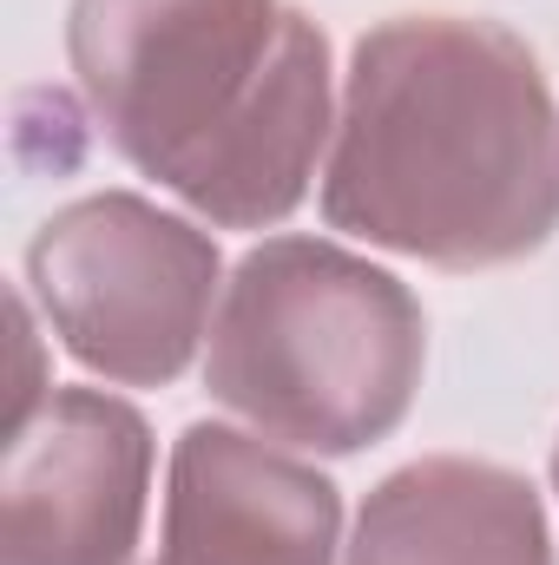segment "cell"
<instances>
[{
	"mask_svg": "<svg viewBox=\"0 0 559 565\" xmlns=\"http://www.w3.org/2000/svg\"><path fill=\"white\" fill-rule=\"evenodd\" d=\"M421 362V302L389 270L323 237H271L224 282L204 388L257 434L356 454L402 427Z\"/></svg>",
	"mask_w": 559,
	"mask_h": 565,
	"instance_id": "cell-3",
	"label": "cell"
},
{
	"mask_svg": "<svg viewBox=\"0 0 559 565\" xmlns=\"http://www.w3.org/2000/svg\"><path fill=\"white\" fill-rule=\"evenodd\" d=\"M323 217L434 270H494L559 231V119L527 40L409 13L356 40Z\"/></svg>",
	"mask_w": 559,
	"mask_h": 565,
	"instance_id": "cell-1",
	"label": "cell"
},
{
	"mask_svg": "<svg viewBox=\"0 0 559 565\" xmlns=\"http://www.w3.org/2000/svg\"><path fill=\"white\" fill-rule=\"evenodd\" d=\"M336 487L257 434L198 422L171 447L158 565H336Z\"/></svg>",
	"mask_w": 559,
	"mask_h": 565,
	"instance_id": "cell-6",
	"label": "cell"
},
{
	"mask_svg": "<svg viewBox=\"0 0 559 565\" xmlns=\"http://www.w3.org/2000/svg\"><path fill=\"white\" fill-rule=\"evenodd\" d=\"M553 487H559V447H553Z\"/></svg>",
	"mask_w": 559,
	"mask_h": 565,
	"instance_id": "cell-8",
	"label": "cell"
},
{
	"mask_svg": "<svg viewBox=\"0 0 559 565\" xmlns=\"http://www.w3.org/2000/svg\"><path fill=\"white\" fill-rule=\"evenodd\" d=\"M73 79L126 164L224 231L283 224L329 139V40L289 0H73Z\"/></svg>",
	"mask_w": 559,
	"mask_h": 565,
	"instance_id": "cell-2",
	"label": "cell"
},
{
	"mask_svg": "<svg viewBox=\"0 0 559 565\" xmlns=\"http://www.w3.org/2000/svg\"><path fill=\"white\" fill-rule=\"evenodd\" d=\"M151 493V427L99 388H53L7 427L0 565H133Z\"/></svg>",
	"mask_w": 559,
	"mask_h": 565,
	"instance_id": "cell-5",
	"label": "cell"
},
{
	"mask_svg": "<svg viewBox=\"0 0 559 565\" xmlns=\"http://www.w3.org/2000/svg\"><path fill=\"white\" fill-rule=\"evenodd\" d=\"M342 565H553L540 493L467 454L395 467L349 540Z\"/></svg>",
	"mask_w": 559,
	"mask_h": 565,
	"instance_id": "cell-7",
	"label": "cell"
},
{
	"mask_svg": "<svg viewBox=\"0 0 559 565\" xmlns=\"http://www.w3.org/2000/svg\"><path fill=\"white\" fill-rule=\"evenodd\" d=\"M218 244L133 191H99L53 211L27 250V282L53 335L106 382L165 388L211 335Z\"/></svg>",
	"mask_w": 559,
	"mask_h": 565,
	"instance_id": "cell-4",
	"label": "cell"
}]
</instances>
